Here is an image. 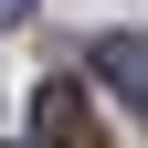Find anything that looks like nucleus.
Segmentation results:
<instances>
[{
    "instance_id": "obj_1",
    "label": "nucleus",
    "mask_w": 148,
    "mask_h": 148,
    "mask_svg": "<svg viewBox=\"0 0 148 148\" xmlns=\"http://www.w3.org/2000/svg\"><path fill=\"white\" fill-rule=\"evenodd\" d=\"M32 127H42V148H106V116L74 95V85H42V95H32Z\"/></svg>"
},
{
    "instance_id": "obj_2",
    "label": "nucleus",
    "mask_w": 148,
    "mask_h": 148,
    "mask_svg": "<svg viewBox=\"0 0 148 148\" xmlns=\"http://www.w3.org/2000/svg\"><path fill=\"white\" fill-rule=\"evenodd\" d=\"M95 74H106V85L148 116V42H138V32H106V42H95Z\"/></svg>"
}]
</instances>
